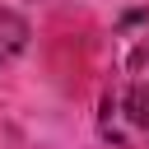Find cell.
I'll return each instance as SVG.
<instances>
[{"instance_id": "2", "label": "cell", "mask_w": 149, "mask_h": 149, "mask_svg": "<svg viewBox=\"0 0 149 149\" xmlns=\"http://www.w3.org/2000/svg\"><path fill=\"white\" fill-rule=\"evenodd\" d=\"M23 47H28V23L14 9H0V65H9Z\"/></svg>"}, {"instance_id": "1", "label": "cell", "mask_w": 149, "mask_h": 149, "mask_svg": "<svg viewBox=\"0 0 149 149\" xmlns=\"http://www.w3.org/2000/svg\"><path fill=\"white\" fill-rule=\"evenodd\" d=\"M98 130H102V140H112L121 149H149V84L130 79V84L107 88Z\"/></svg>"}]
</instances>
